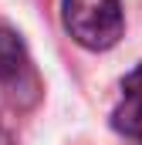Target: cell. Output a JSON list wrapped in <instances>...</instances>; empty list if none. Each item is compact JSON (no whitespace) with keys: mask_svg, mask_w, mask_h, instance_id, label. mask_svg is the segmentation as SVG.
Wrapping results in <instances>:
<instances>
[{"mask_svg":"<svg viewBox=\"0 0 142 145\" xmlns=\"http://www.w3.org/2000/svg\"><path fill=\"white\" fill-rule=\"evenodd\" d=\"M64 27L88 51H108L122 37V3L118 0H64Z\"/></svg>","mask_w":142,"mask_h":145,"instance_id":"6da1fadb","label":"cell"},{"mask_svg":"<svg viewBox=\"0 0 142 145\" xmlns=\"http://www.w3.org/2000/svg\"><path fill=\"white\" fill-rule=\"evenodd\" d=\"M0 88L20 108L34 105L41 98V81H37L34 61H31L20 34L3 27V24H0Z\"/></svg>","mask_w":142,"mask_h":145,"instance_id":"7a4b0ae2","label":"cell"},{"mask_svg":"<svg viewBox=\"0 0 142 145\" xmlns=\"http://www.w3.org/2000/svg\"><path fill=\"white\" fill-rule=\"evenodd\" d=\"M112 125L125 135V138H135L142 142V64L135 71L125 74L122 81V98L112 111Z\"/></svg>","mask_w":142,"mask_h":145,"instance_id":"3957f363","label":"cell"}]
</instances>
